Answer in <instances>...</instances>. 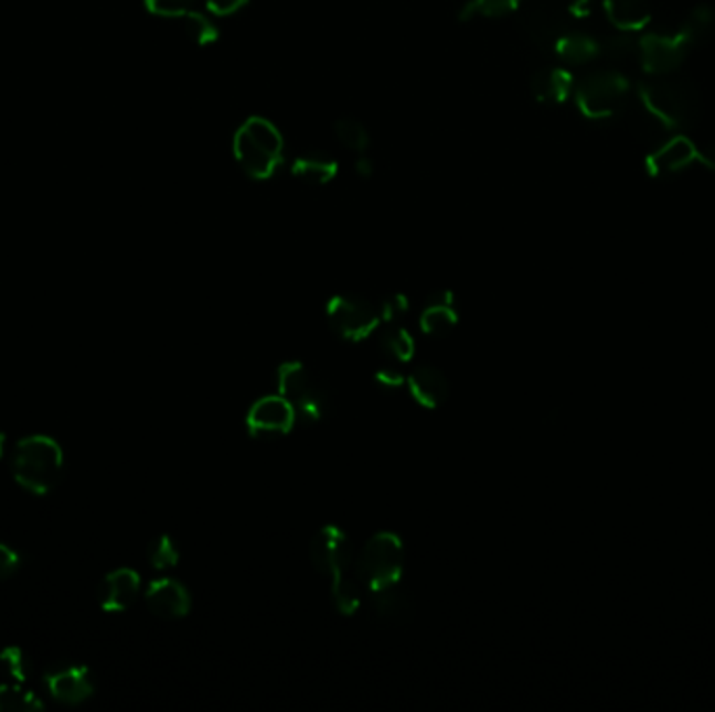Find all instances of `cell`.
I'll return each mask as SVG.
<instances>
[{
  "mask_svg": "<svg viewBox=\"0 0 715 712\" xmlns=\"http://www.w3.org/2000/svg\"><path fill=\"white\" fill-rule=\"evenodd\" d=\"M312 567L331 576V594L338 613L352 616L362 606L364 587L356 574V552L348 535L338 527H322L310 543Z\"/></svg>",
  "mask_w": 715,
  "mask_h": 712,
  "instance_id": "1",
  "label": "cell"
},
{
  "mask_svg": "<svg viewBox=\"0 0 715 712\" xmlns=\"http://www.w3.org/2000/svg\"><path fill=\"white\" fill-rule=\"evenodd\" d=\"M638 100L644 114L663 128L684 130L695 123L701 114V97L691 82L657 76L638 86Z\"/></svg>",
  "mask_w": 715,
  "mask_h": 712,
  "instance_id": "2",
  "label": "cell"
},
{
  "mask_svg": "<svg viewBox=\"0 0 715 712\" xmlns=\"http://www.w3.org/2000/svg\"><path fill=\"white\" fill-rule=\"evenodd\" d=\"M285 142L277 126L266 118H249L241 123L233 151L241 170L254 180L273 179L282 163Z\"/></svg>",
  "mask_w": 715,
  "mask_h": 712,
  "instance_id": "3",
  "label": "cell"
},
{
  "mask_svg": "<svg viewBox=\"0 0 715 712\" xmlns=\"http://www.w3.org/2000/svg\"><path fill=\"white\" fill-rule=\"evenodd\" d=\"M13 476L30 494H51L63 476V450L60 443L46 435L21 439L13 455Z\"/></svg>",
  "mask_w": 715,
  "mask_h": 712,
  "instance_id": "4",
  "label": "cell"
},
{
  "mask_svg": "<svg viewBox=\"0 0 715 712\" xmlns=\"http://www.w3.org/2000/svg\"><path fill=\"white\" fill-rule=\"evenodd\" d=\"M404 571V546L394 533H377L356 558V574L366 594L397 585Z\"/></svg>",
  "mask_w": 715,
  "mask_h": 712,
  "instance_id": "5",
  "label": "cell"
},
{
  "mask_svg": "<svg viewBox=\"0 0 715 712\" xmlns=\"http://www.w3.org/2000/svg\"><path fill=\"white\" fill-rule=\"evenodd\" d=\"M630 99V82L611 69L593 72L576 84V103L581 116L595 121L617 118Z\"/></svg>",
  "mask_w": 715,
  "mask_h": 712,
  "instance_id": "6",
  "label": "cell"
},
{
  "mask_svg": "<svg viewBox=\"0 0 715 712\" xmlns=\"http://www.w3.org/2000/svg\"><path fill=\"white\" fill-rule=\"evenodd\" d=\"M278 396L285 397L303 422H318L331 410L327 387L299 362H285L277 368Z\"/></svg>",
  "mask_w": 715,
  "mask_h": 712,
  "instance_id": "7",
  "label": "cell"
},
{
  "mask_svg": "<svg viewBox=\"0 0 715 712\" xmlns=\"http://www.w3.org/2000/svg\"><path fill=\"white\" fill-rule=\"evenodd\" d=\"M324 312L331 328L350 343L371 337L383 322L377 303L357 295H335L329 299Z\"/></svg>",
  "mask_w": 715,
  "mask_h": 712,
  "instance_id": "8",
  "label": "cell"
},
{
  "mask_svg": "<svg viewBox=\"0 0 715 712\" xmlns=\"http://www.w3.org/2000/svg\"><path fill=\"white\" fill-rule=\"evenodd\" d=\"M691 48L693 44L682 30L649 32L638 39V60L651 76H668L684 63Z\"/></svg>",
  "mask_w": 715,
  "mask_h": 712,
  "instance_id": "9",
  "label": "cell"
},
{
  "mask_svg": "<svg viewBox=\"0 0 715 712\" xmlns=\"http://www.w3.org/2000/svg\"><path fill=\"white\" fill-rule=\"evenodd\" d=\"M44 686L51 698L65 706H79L95 695V679L90 671L74 662H60L44 673Z\"/></svg>",
  "mask_w": 715,
  "mask_h": 712,
  "instance_id": "10",
  "label": "cell"
},
{
  "mask_svg": "<svg viewBox=\"0 0 715 712\" xmlns=\"http://www.w3.org/2000/svg\"><path fill=\"white\" fill-rule=\"evenodd\" d=\"M296 410L291 403L280 396H268L258 399L245 418V427L249 435L258 436H280L287 435L294 424H296Z\"/></svg>",
  "mask_w": 715,
  "mask_h": 712,
  "instance_id": "11",
  "label": "cell"
},
{
  "mask_svg": "<svg viewBox=\"0 0 715 712\" xmlns=\"http://www.w3.org/2000/svg\"><path fill=\"white\" fill-rule=\"evenodd\" d=\"M696 153L698 147L695 142L684 134H677L674 139L665 140L647 158V172L653 179L674 176L695 163Z\"/></svg>",
  "mask_w": 715,
  "mask_h": 712,
  "instance_id": "12",
  "label": "cell"
},
{
  "mask_svg": "<svg viewBox=\"0 0 715 712\" xmlns=\"http://www.w3.org/2000/svg\"><path fill=\"white\" fill-rule=\"evenodd\" d=\"M145 602L149 611L163 621H180L191 613L193 606L189 590L174 579L153 581L145 592Z\"/></svg>",
  "mask_w": 715,
  "mask_h": 712,
  "instance_id": "13",
  "label": "cell"
},
{
  "mask_svg": "<svg viewBox=\"0 0 715 712\" xmlns=\"http://www.w3.org/2000/svg\"><path fill=\"white\" fill-rule=\"evenodd\" d=\"M140 594V576L132 569H118L103 579L99 587L100 608L105 613L128 611Z\"/></svg>",
  "mask_w": 715,
  "mask_h": 712,
  "instance_id": "14",
  "label": "cell"
},
{
  "mask_svg": "<svg viewBox=\"0 0 715 712\" xmlns=\"http://www.w3.org/2000/svg\"><path fill=\"white\" fill-rule=\"evenodd\" d=\"M408 389L413 399L420 403L423 408H439L448 396H450V382L446 375L431 366V364H420L417 366L408 378Z\"/></svg>",
  "mask_w": 715,
  "mask_h": 712,
  "instance_id": "15",
  "label": "cell"
},
{
  "mask_svg": "<svg viewBox=\"0 0 715 712\" xmlns=\"http://www.w3.org/2000/svg\"><path fill=\"white\" fill-rule=\"evenodd\" d=\"M576 90L574 76L565 67H544L537 69L532 78V95L537 103L561 105Z\"/></svg>",
  "mask_w": 715,
  "mask_h": 712,
  "instance_id": "16",
  "label": "cell"
},
{
  "mask_svg": "<svg viewBox=\"0 0 715 712\" xmlns=\"http://www.w3.org/2000/svg\"><path fill=\"white\" fill-rule=\"evenodd\" d=\"M605 13L619 32H640L651 20L649 0H605Z\"/></svg>",
  "mask_w": 715,
  "mask_h": 712,
  "instance_id": "17",
  "label": "cell"
},
{
  "mask_svg": "<svg viewBox=\"0 0 715 712\" xmlns=\"http://www.w3.org/2000/svg\"><path fill=\"white\" fill-rule=\"evenodd\" d=\"M291 174L294 179L310 184V186H327L331 180L338 176V161L324 153L310 151L299 155L291 163Z\"/></svg>",
  "mask_w": 715,
  "mask_h": 712,
  "instance_id": "18",
  "label": "cell"
},
{
  "mask_svg": "<svg viewBox=\"0 0 715 712\" xmlns=\"http://www.w3.org/2000/svg\"><path fill=\"white\" fill-rule=\"evenodd\" d=\"M567 32V21L555 9H536L525 20V34L537 46H555Z\"/></svg>",
  "mask_w": 715,
  "mask_h": 712,
  "instance_id": "19",
  "label": "cell"
},
{
  "mask_svg": "<svg viewBox=\"0 0 715 712\" xmlns=\"http://www.w3.org/2000/svg\"><path fill=\"white\" fill-rule=\"evenodd\" d=\"M369 595H371V604H373L375 614L387 623H408L415 613V604H413L410 595L402 592L397 585L378 590V592Z\"/></svg>",
  "mask_w": 715,
  "mask_h": 712,
  "instance_id": "20",
  "label": "cell"
},
{
  "mask_svg": "<svg viewBox=\"0 0 715 712\" xmlns=\"http://www.w3.org/2000/svg\"><path fill=\"white\" fill-rule=\"evenodd\" d=\"M556 57L569 63V65H586L596 57H600V42L593 39L590 34L581 32H565L561 39L556 40Z\"/></svg>",
  "mask_w": 715,
  "mask_h": 712,
  "instance_id": "21",
  "label": "cell"
},
{
  "mask_svg": "<svg viewBox=\"0 0 715 712\" xmlns=\"http://www.w3.org/2000/svg\"><path fill=\"white\" fill-rule=\"evenodd\" d=\"M420 331L429 337H446L455 331L458 324L457 308L452 305H439V303H425V310L418 317Z\"/></svg>",
  "mask_w": 715,
  "mask_h": 712,
  "instance_id": "22",
  "label": "cell"
},
{
  "mask_svg": "<svg viewBox=\"0 0 715 712\" xmlns=\"http://www.w3.org/2000/svg\"><path fill=\"white\" fill-rule=\"evenodd\" d=\"M521 0H465L458 18L462 21L473 18H485V20H502L513 15L519 9Z\"/></svg>",
  "mask_w": 715,
  "mask_h": 712,
  "instance_id": "23",
  "label": "cell"
},
{
  "mask_svg": "<svg viewBox=\"0 0 715 712\" xmlns=\"http://www.w3.org/2000/svg\"><path fill=\"white\" fill-rule=\"evenodd\" d=\"M680 30L684 32V36L689 39V42H691L693 46L707 42V40L712 39L715 34L714 7H707V4H698V7H695V9L686 15V20H684Z\"/></svg>",
  "mask_w": 715,
  "mask_h": 712,
  "instance_id": "24",
  "label": "cell"
},
{
  "mask_svg": "<svg viewBox=\"0 0 715 712\" xmlns=\"http://www.w3.org/2000/svg\"><path fill=\"white\" fill-rule=\"evenodd\" d=\"M378 345L385 352V356L399 364L410 362L415 357V338L402 326L385 328L378 337Z\"/></svg>",
  "mask_w": 715,
  "mask_h": 712,
  "instance_id": "25",
  "label": "cell"
},
{
  "mask_svg": "<svg viewBox=\"0 0 715 712\" xmlns=\"http://www.w3.org/2000/svg\"><path fill=\"white\" fill-rule=\"evenodd\" d=\"M44 709L39 695L25 690L21 683L0 686V712H36Z\"/></svg>",
  "mask_w": 715,
  "mask_h": 712,
  "instance_id": "26",
  "label": "cell"
},
{
  "mask_svg": "<svg viewBox=\"0 0 715 712\" xmlns=\"http://www.w3.org/2000/svg\"><path fill=\"white\" fill-rule=\"evenodd\" d=\"M335 137L339 142L348 149L354 151L357 155H364V151L369 149V130L364 128L362 121L356 118H341L335 121Z\"/></svg>",
  "mask_w": 715,
  "mask_h": 712,
  "instance_id": "27",
  "label": "cell"
},
{
  "mask_svg": "<svg viewBox=\"0 0 715 712\" xmlns=\"http://www.w3.org/2000/svg\"><path fill=\"white\" fill-rule=\"evenodd\" d=\"M182 21H184L186 36L193 40L198 46H210V44H214L218 40V28H216V23L210 20L207 15L195 11V9L189 11L182 18Z\"/></svg>",
  "mask_w": 715,
  "mask_h": 712,
  "instance_id": "28",
  "label": "cell"
},
{
  "mask_svg": "<svg viewBox=\"0 0 715 712\" xmlns=\"http://www.w3.org/2000/svg\"><path fill=\"white\" fill-rule=\"evenodd\" d=\"M147 558L151 562L153 569L158 571H168V569H174L179 564L180 552L174 543L172 537L168 535H159L156 537L149 548H147Z\"/></svg>",
  "mask_w": 715,
  "mask_h": 712,
  "instance_id": "29",
  "label": "cell"
},
{
  "mask_svg": "<svg viewBox=\"0 0 715 712\" xmlns=\"http://www.w3.org/2000/svg\"><path fill=\"white\" fill-rule=\"evenodd\" d=\"M600 55L613 61H628L638 55V40L632 32H619L605 42H600Z\"/></svg>",
  "mask_w": 715,
  "mask_h": 712,
  "instance_id": "30",
  "label": "cell"
},
{
  "mask_svg": "<svg viewBox=\"0 0 715 712\" xmlns=\"http://www.w3.org/2000/svg\"><path fill=\"white\" fill-rule=\"evenodd\" d=\"M0 669L9 677H13L18 683H25L28 675L32 671V667L28 662V656L18 646L4 648L0 652Z\"/></svg>",
  "mask_w": 715,
  "mask_h": 712,
  "instance_id": "31",
  "label": "cell"
},
{
  "mask_svg": "<svg viewBox=\"0 0 715 712\" xmlns=\"http://www.w3.org/2000/svg\"><path fill=\"white\" fill-rule=\"evenodd\" d=\"M193 4L195 0H145L147 11L161 20H182L193 11Z\"/></svg>",
  "mask_w": 715,
  "mask_h": 712,
  "instance_id": "32",
  "label": "cell"
},
{
  "mask_svg": "<svg viewBox=\"0 0 715 712\" xmlns=\"http://www.w3.org/2000/svg\"><path fill=\"white\" fill-rule=\"evenodd\" d=\"M377 305L383 322H396L399 317L406 316L410 310V303L404 295H389L377 301Z\"/></svg>",
  "mask_w": 715,
  "mask_h": 712,
  "instance_id": "33",
  "label": "cell"
},
{
  "mask_svg": "<svg viewBox=\"0 0 715 712\" xmlns=\"http://www.w3.org/2000/svg\"><path fill=\"white\" fill-rule=\"evenodd\" d=\"M249 0H205V7L216 18H231L247 7Z\"/></svg>",
  "mask_w": 715,
  "mask_h": 712,
  "instance_id": "34",
  "label": "cell"
},
{
  "mask_svg": "<svg viewBox=\"0 0 715 712\" xmlns=\"http://www.w3.org/2000/svg\"><path fill=\"white\" fill-rule=\"evenodd\" d=\"M21 558L18 552H13L11 548H7L4 543H0V583L11 579L13 574L20 571Z\"/></svg>",
  "mask_w": 715,
  "mask_h": 712,
  "instance_id": "35",
  "label": "cell"
},
{
  "mask_svg": "<svg viewBox=\"0 0 715 712\" xmlns=\"http://www.w3.org/2000/svg\"><path fill=\"white\" fill-rule=\"evenodd\" d=\"M375 380H377L381 387H387V389H397L399 385H404V382H406V376H404V373H402V370H399L397 366L387 364V366L378 368L377 375H375Z\"/></svg>",
  "mask_w": 715,
  "mask_h": 712,
  "instance_id": "36",
  "label": "cell"
},
{
  "mask_svg": "<svg viewBox=\"0 0 715 712\" xmlns=\"http://www.w3.org/2000/svg\"><path fill=\"white\" fill-rule=\"evenodd\" d=\"M696 161H698L703 168H707V170L715 172V142H709V144L698 147Z\"/></svg>",
  "mask_w": 715,
  "mask_h": 712,
  "instance_id": "37",
  "label": "cell"
},
{
  "mask_svg": "<svg viewBox=\"0 0 715 712\" xmlns=\"http://www.w3.org/2000/svg\"><path fill=\"white\" fill-rule=\"evenodd\" d=\"M572 15H576V18H586L588 13H590V0H577V2H574L572 4Z\"/></svg>",
  "mask_w": 715,
  "mask_h": 712,
  "instance_id": "38",
  "label": "cell"
},
{
  "mask_svg": "<svg viewBox=\"0 0 715 712\" xmlns=\"http://www.w3.org/2000/svg\"><path fill=\"white\" fill-rule=\"evenodd\" d=\"M356 172L362 174V176H369L371 174V163L364 158H360L356 161Z\"/></svg>",
  "mask_w": 715,
  "mask_h": 712,
  "instance_id": "39",
  "label": "cell"
},
{
  "mask_svg": "<svg viewBox=\"0 0 715 712\" xmlns=\"http://www.w3.org/2000/svg\"><path fill=\"white\" fill-rule=\"evenodd\" d=\"M4 441H7V436L0 431V457H2V452H4Z\"/></svg>",
  "mask_w": 715,
  "mask_h": 712,
  "instance_id": "40",
  "label": "cell"
}]
</instances>
